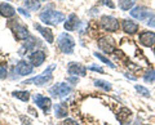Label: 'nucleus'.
<instances>
[{
	"mask_svg": "<svg viewBox=\"0 0 155 125\" xmlns=\"http://www.w3.org/2000/svg\"><path fill=\"white\" fill-rule=\"evenodd\" d=\"M35 28L36 30L39 31L43 35V37H44V39L48 41V43H53V32H52V30H49V28H47V27H43V26H40L39 25V23H35Z\"/></svg>",
	"mask_w": 155,
	"mask_h": 125,
	"instance_id": "obj_17",
	"label": "nucleus"
},
{
	"mask_svg": "<svg viewBox=\"0 0 155 125\" xmlns=\"http://www.w3.org/2000/svg\"><path fill=\"white\" fill-rule=\"evenodd\" d=\"M154 53H155V49H154Z\"/></svg>",
	"mask_w": 155,
	"mask_h": 125,
	"instance_id": "obj_33",
	"label": "nucleus"
},
{
	"mask_svg": "<svg viewBox=\"0 0 155 125\" xmlns=\"http://www.w3.org/2000/svg\"><path fill=\"white\" fill-rule=\"evenodd\" d=\"M94 57H96V58H98L101 62H104L105 65H107V66H110V67H113V69L115 67V65H114V63H111V62H110L107 58H106V57H104L102 54H100V53H94Z\"/></svg>",
	"mask_w": 155,
	"mask_h": 125,
	"instance_id": "obj_26",
	"label": "nucleus"
},
{
	"mask_svg": "<svg viewBox=\"0 0 155 125\" xmlns=\"http://www.w3.org/2000/svg\"><path fill=\"white\" fill-rule=\"evenodd\" d=\"M41 2H44V0H41Z\"/></svg>",
	"mask_w": 155,
	"mask_h": 125,
	"instance_id": "obj_34",
	"label": "nucleus"
},
{
	"mask_svg": "<svg viewBox=\"0 0 155 125\" xmlns=\"http://www.w3.org/2000/svg\"><path fill=\"white\" fill-rule=\"evenodd\" d=\"M70 92H71V88L65 83H58L49 89V93L53 97H64V95H67Z\"/></svg>",
	"mask_w": 155,
	"mask_h": 125,
	"instance_id": "obj_5",
	"label": "nucleus"
},
{
	"mask_svg": "<svg viewBox=\"0 0 155 125\" xmlns=\"http://www.w3.org/2000/svg\"><path fill=\"white\" fill-rule=\"evenodd\" d=\"M30 61H31L32 66H35V67L41 66L43 63H44V61H45V53L41 52V50L32 52V54L30 56Z\"/></svg>",
	"mask_w": 155,
	"mask_h": 125,
	"instance_id": "obj_12",
	"label": "nucleus"
},
{
	"mask_svg": "<svg viewBox=\"0 0 155 125\" xmlns=\"http://www.w3.org/2000/svg\"><path fill=\"white\" fill-rule=\"evenodd\" d=\"M151 13H153L151 11H149V9L145 7H136L130 11V16L140 21H147L149 17L151 16Z\"/></svg>",
	"mask_w": 155,
	"mask_h": 125,
	"instance_id": "obj_6",
	"label": "nucleus"
},
{
	"mask_svg": "<svg viewBox=\"0 0 155 125\" xmlns=\"http://www.w3.org/2000/svg\"><path fill=\"white\" fill-rule=\"evenodd\" d=\"M14 13H16V11H14V8L11 5V4L8 3H4L0 5V14H2L3 17L5 18H11L14 16Z\"/></svg>",
	"mask_w": 155,
	"mask_h": 125,
	"instance_id": "obj_18",
	"label": "nucleus"
},
{
	"mask_svg": "<svg viewBox=\"0 0 155 125\" xmlns=\"http://www.w3.org/2000/svg\"><path fill=\"white\" fill-rule=\"evenodd\" d=\"M54 114H56V117H65L67 115V106L65 103L54 104Z\"/></svg>",
	"mask_w": 155,
	"mask_h": 125,
	"instance_id": "obj_19",
	"label": "nucleus"
},
{
	"mask_svg": "<svg viewBox=\"0 0 155 125\" xmlns=\"http://www.w3.org/2000/svg\"><path fill=\"white\" fill-rule=\"evenodd\" d=\"M7 78V66L0 63V80L5 79Z\"/></svg>",
	"mask_w": 155,
	"mask_h": 125,
	"instance_id": "obj_27",
	"label": "nucleus"
},
{
	"mask_svg": "<svg viewBox=\"0 0 155 125\" xmlns=\"http://www.w3.org/2000/svg\"><path fill=\"white\" fill-rule=\"evenodd\" d=\"M79 25H80V21H79V18L76 17V14H70L69 17H67V21L65 22V25H64V27H65V30H67V31H74V30H76L78 27H79Z\"/></svg>",
	"mask_w": 155,
	"mask_h": 125,
	"instance_id": "obj_11",
	"label": "nucleus"
},
{
	"mask_svg": "<svg viewBox=\"0 0 155 125\" xmlns=\"http://www.w3.org/2000/svg\"><path fill=\"white\" fill-rule=\"evenodd\" d=\"M146 125H149V124H146Z\"/></svg>",
	"mask_w": 155,
	"mask_h": 125,
	"instance_id": "obj_35",
	"label": "nucleus"
},
{
	"mask_svg": "<svg viewBox=\"0 0 155 125\" xmlns=\"http://www.w3.org/2000/svg\"><path fill=\"white\" fill-rule=\"evenodd\" d=\"M67 72H69L70 75H75V76H85L87 69L84 66L79 65V63L71 62V63L69 65V69H67Z\"/></svg>",
	"mask_w": 155,
	"mask_h": 125,
	"instance_id": "obj_10",
	"label": "nucleus"
},
{
	"mask_svg": "<svg viewBox=\"0 0 155 125\" xmlns=\"http://www.w3.org/2000/svg\"><path fill=\"white\" fill-rule=\"evenodd\" d=\"M130 116H132V112H130V110H128L127 107H123L118 112V115H116V119H118V121L122 124V125H128Z\"/></svg>",
	"mask_w": 155,
	"mask_h": 125,
	"instance_id": "obj_15",
	"label": "nucleus"
},
{
	"mask_svg": "<svg viewBox=\"0 0 155 125\" xmlns=\"http://www.w3.org/2000/svg\"><path fill=\"white\" fill-rule=\"evenodd\" d=\"M97 44H98V48L102 52L105 53H114L115 50V43L113 40V37H110V36H102V37H100L98 41H97Z\"/></svg>",
	"mask_w": 155,
	"mask_h": 125,
	"instance_id": "obj_4",
	"label": "nucleus"
},
{
	"mask_svg": "<svg viewBox=\"0 0 155 125\" xmlns=\"http://www.w3.org/2000/svg\"><path fill=\"white\" fill-rule=\"evenodd\" d=\"M32 65L30 63H27L26 61H21L17 65L16 67V71H17V74L18 75H21V76H26V75H30L32 72Z\"/></svg>",
	"mask_w": 155,
	"mask_h": 125,
	"instance_id": "obj_14",
	"label": "nucleus"
},
{
	"mask_svg": "<svg viewBox=\"0 0 155 125\" xmlns=\"http://www.w3.org/2000/svg\"><path fill=\"white\" fill-rule=\"evenodd\" d=\"M140 44L143 45V46H153L155 44V32L153 31H145L140 35Z\"/></svg>",
	"mask_w": 155,
	"mask_h": 125,
	"instance_id": "obj_8",
	"label": "nucleus"
},
{
	"mask_svg": "<svg viewBox=\"0 0 155 125\" xmlns=\"http://www.w3.org/2000/svg\"><path fill=\"white\" fill-rule=\"evenodd\" d=\"M101 26H102L106 31L115 32L119 30V22L116 18L111 16H102L101 17Z\"/></svg>",
	"mask_w": 155,
	"mask_h": 125,
	"instance_id": "obj_3",
	"label": "nucleus"
},
{
	"mask_svg": "<svg viewBox=\"0 0 155 125\" xmlns=\"http://www.w3.org/2000/svg\"><path fill=\"white\" fill-rule=\"evenodd\" d=\"M13 31H14V36H16V39H18V40H25V39L28 37L27 27L19 25V23H16V25L13 26Z\"/></svg>",
	"mask_w": 155,
	"mask_h": 125,
	"instance_id": "obj_13",
	"label": "nucleus"
},
{
	"mask_svg": "<svg viewBox=\"0 0 155 125\" xmlns=\"http://www.w3.org/2000/svg\"><path fill=\"white\" fill-rule=\"evenodd\" d=\"M17 11H18L19 13H21V14H22V16H26L27 18H28V17H30V13H28V12H26V11H25V9H23V8H18V9H17Z\"/></svg>",
	"mask_w": 155,
	"mask_h": 125,
	"instance_id": "obj_31",
	"label": "nucleus"
},
{
	"mask_svg": "<svg viewBox=\"0 0 155 125\" xmlns=\"http://www.w3.org/2000/svg\"><path fill=\"white\" fill-rule=\"evenodd\" d=\"M146 23H147L149 26H151V27L155 26V14H154V13H151V16L149 17V20L146 21Z\"/></svg>",
	"mask_w": 155,
	"mask_h": 125,
	"instance_id": "obj_28",
	"label": "nucleus"
},
{
	"mask_svg": "<svg viewBox=\"0 0 155 125\" xmlns=\"http://www.w3.org/2000/svg\"><path fill=\"white\" fill-rule=\"evenodd\" d=\"M89 70H92V71H97V72L104 74V70L101 69V67H97V66H91V67H89Z\"/></svg>",
	"mask_w": 155,
	"mask_h": 125,
	"instance_id": "obj_30",
	"label": "nucleus"
},
{
	"mask_svg": "<svg viewBox=\"0 0 155 125\" xmlns=\"http://www.w3.org/2000/svg\"><path fill=\"white\" fill-rule=\"evenodd\" d=\"M143 80L146 83H155V71L154 70H149L143 76Z\"/></svg>",
	"mask_w": 155,
	"mask_h": 125,
	"instance_id": "obj_23",
	"label": "nucleus"
},
{
	"mask_svg": "<svg viewBox=\"0 0 155 125\" xmlns=\"http://www.w3.org/2000/svg\"><path fill=\"white\" fill-rule=\"evenodd\" d=\"M40 20L44 23H47V25L57 26L58 23L65 20V14L57 11H47L45 9V12L40 14Z\"/></svg>",
	"mask_w": 155,
	"mask_h": 125,
	"instance_id": "obj_2",
	"label": "nucleus"
},
{
	"mask_svg": "<svg viewBox=\"0 0 155 125\" xmlns=\"http://www.w3.org/2000/svg\"><path fill=\"white\" fill-rule=\"evenodd\" d=\"M104 4H105V5H107V7H110L111 9L115 8V5H114L113 3H111V0H104Z\"/></svg>",
	"mask_w": 155,
	"mask_h": 125,
	"instance_id": "obj_32",
	"label": "nucleus"
},
{
	"mask_svg": "<svg viewBox=\"0 0 155 125\" xmlns=\"http://www.w3.org/2000/svg\"><path fill=\"white\" fill-rule=\"evenodd\" d=\"M12 95H13L14 98H18V99L23 101V102H27V101L30 99V93H28V92H22V90H18V92H13Z\"/></svg>",
	"mask_w": 155,
	"mask_h": 125,
	"instance_id": "obj_21",
	"label": "nucleus"
},
{
	"mask_svg": "<svg viewBox=\"0 0 155 125\" xmlns=\"http://www.w3.org/2000/svg\"><path fill=\"white\" fill-rule=\"evenodd\" d=\"M94 85L96 86H100V88H102L105 90H111V84L107 83V81H105V80H96L94 81Z\"/></svg>",
	"mask_w": 155,
	"mask_h": 125,
	"instance_id": "obj_24",
	"label": "nucleus"
},
{
	"mask_svg": "<svg viewBox=\"0 0 155 125\" xmlns=\"http://www.w3.org/2000/svg\"><path fill=\"white\" fill-rule=\"evenodd\" d=\"M136 4V0H119V8L123 11H129Z\"/></svg>",
	"mask_w": 155,
	"mask_h": 125,
	"instance_id": "obj_20",
	"label": "nucleus"
},
{
	"mask_svg": "<svg viewBox=\"0 0 155 125\" xmlns=\"http://www.w3.org/2000/svg\"><path fill=\"white\" fill-rule=\"evenodd\" d=\"M58 48L62 50V53L65 54H72L74 53V48H75V41L72 39V36H70L69 34H61L58 36Z\"/></svg>",
	"mask_w": 155,
	"mask_h": 125,
	"instance_id": "obj_1",
	"label": "nucleus"
},
{
	"mask_svg": "<svg viewBox=\"0 0 155 125\" xmlns=\"http://www.w3.org/2000/svg\"><path fill=\"white\" fill-rule=\"evenodd\" d=\"M122 27H123L124 32L130 34V35H132V34H136L138 31V25L136 22H133L132 20H124Z\"/></svg>",
	"mask_w": 155,
	"mask_h": 125,
	"instance_id": "obj_16",
	"label": "nucleus"
},
{
	"mask_svg": "<svg viewBox=\"0 0 155 125\" xmlns=\"http://www.w3.org/2000/svg\"><path fill=\"white\" fill-rule=\"evenodd\" d=\"M34 102H35V104L38 106V107H40L45 114H48L51 111V107H52L51 98L43 97V95H40V94H35L34 95Z\"/></svg>",
	"mask_w": 155,
	"mask_h": 125,
	"instance_id": "obj_7",
	"label": "nucleus"
},
{
	"mask_svg": "<svg viewBox=\"0 0 155 125\" xmlns=\"http://www.w3.org/2000/svg\"><path fill=\"white\" fill-rule=\"evenodd\" d=\"M136 90L142 95V97H150V92H149V89H146L145 86H141V85H136L134 86Z\"/></svg>",
	"mask_w": 155,
	"mask_h": 125,
	"instance_id": "obj_25",
	"label": "nucleus"
},
{
	"mask_svg": "<svg viewBox=\"0 0 155 125\" xmlns=\"http://www.w3.org/2000/svg\"><path fill=\"white\" fill-rule=\"evenodd\" d=\"M25 5L26 8H28L30 11H38V9H40V2H38V0H26L25 2Z\"/></svg>",
	"mask_w": 155,
	"mask_h": 125,
	"instance_id": "obj_22",
	"label": "nucleus"
},
{
	"mask_svg": "<svg viewBox=\"0 0 155 125\" xmlns=\"http://www.w3.org/2000/svg\"><path fill=\"white\" fill-rule=\"evenodd\" d=\"M64 125H79L75 120H72V119H66L65 121H64Z\"/></svg>",
	"mask_w": 155,
	"mask_h": 125,
	"instance_id": "obj_29",
	"label": "nucleus"
},
{
	"mask_svg": "<svg viewBox=\"0 0 155 125\" xmlns=\"http://www.w3.org/2000/svg\"><path fill=\"white\" fill-rule=\"evenodd\" d=\"M52 80V75H39V76H35V78H31V79H28L26 81H23L22 84H35L38 86H41V85H44L47 84L48 81H51Z\"/></svg>",
	"mask_w": 155,
	"mask_h": 125,
	"instance_id": "obj_9",
	"label": "nucleus"
}]
</instances>
